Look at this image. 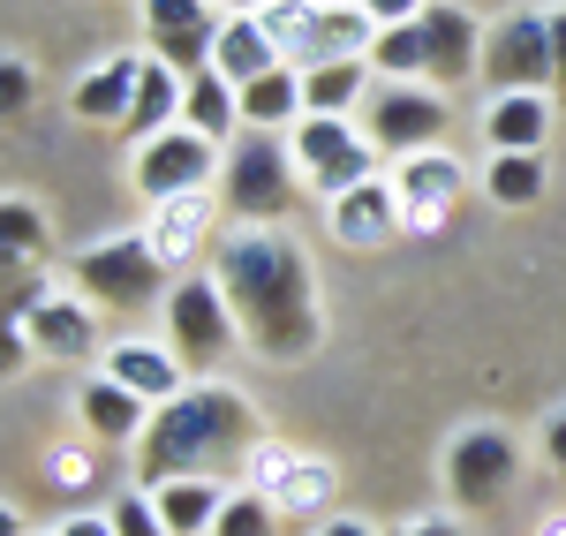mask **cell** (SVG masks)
<instances>
[{
    "label": "cell",
    "mask_w": 566,
    "mask_h": 536,
    "mask_svg": "<svg viewBox=\"0 0 566 536\" xmlns=\"http://www.w3.org/2000/svg\"><path fill=\"white\" fill-rule=\"evenodd\" d=\"M392 189H400V220H408V227H438L453 204H461L469 167H461L453 151H416V159L392 167Z\"/></svg>",
    "instance_id": "5bb4252c"
},
{
    "label": "cell",
    "mask_w": 566,
    "mask_h": 536,
    "mask_svg": "<svg viewBox=\"0 0 566 536\" xmlns=\"http://www.w3.org/2000/svg\"><path fill=\"white\" fill-rule=\"evenodd\" d=\"M544 453L566 469V408H552V416H544Z\"/></svg>",
    "instance_id": "f35d334b"
},
{
    "label": "cell",
    "mask_w": 566,
    "mask_h": 536,
    "mask_svg": "<svg viewBox=\"0 0 566 536\" xmlns=\"http://www.w3.org/2000/svg\"><path fill=\"white\" fill-rule=\"evenodd\" d=\"M181 84H189V76H175L167 61H151V53H144V76H136L129 122H122V129H129V144H151V136L175 129V122H181Z\"/></svg>",
    "instance_id": "cb8c5ba5"
},
{
    "label": "cell",
    "mask_w": 566,
    "mask_h": 536,
    "mask_svg": "<svg viewBox=\"0 0 566 536\" xmlns=\"http://www.w3.org/2000/svg\"><path fill=\"white\" fill-rule=\"evenodd\" d=\"M45 536H61V529H45Z\"/></svg>",
    "instance_id": "f6af8a7d"
},
{
    "label": "cell",
    "mask_w": 566,
    "mask_h": 536,
    "mask_svg": "<svg viewBox=\"0 0 566 536\" xmlns=\"http://www.w3.org/2000/svg\"><path fill=\"white\" fill-rule=\"evenodd\" d=\"M400 536H461V522H446V514H431V522H408Z\"/></svg>",
    "instance_id": "ab89813d"
},
{
    "label": "cell",
    "mask_w": 566,
    "mask_h": 536,
    "mask_svg": "<svg viewBox=\"0 0 566 536\" xmlns=\"http://www.w3.org/2000/svg\"><path fill=\"white\" fill-rule=\"evenodd\" d=\"M370 91V61H317L303 69V114H355Z\"/></svg>",
    "instance_id": "83f0119b"
},
{
    "label": "cell",
    "mask_w": 566,
    "mask_h": 536,
    "mask_svg": "<svg viewBox=\"0 0 566 536\" xmlns=\"http://www.w3.org/2000/svg\"><path fill=\"white\" fill-rule=\"evenodd\" d=\"M552 45H559V91H566V8H552Z\"/></svg>",
    "instance_id": "b9f144b4"
},
{
    "label": "cell",
    "mask_w": 566,
    "mask_h": 536,
    "mask_svg": "<svg viewBox=\"0 0 566 536\" xmlns=\"http://www.w3.org/2000/svg\"><path fill=\"white\" fill-rule=\"evenodd\" d=\"M514 469H522L514 439L491 431V423H476V431H461V439L446 446V492H453V506H491V498H506Z\"/></svg>",
    "instance_id": "8fae6325"
},
{
    "label": "cell",
    "mask_w": 566,
    "mask_h": 536,
    "mask_svg": "<svg viewBox=\"0 0 566 536\" xmlns=\"http://www.w3.org/2000/svg\"><path fill=\"white\" fill-rule=\"evenodd\" d=\"M317 8H325V0H272V8L258 15L264 39L280 45V61H287V69H303V61H310V39H317Z\"/></svg>",
    "instance_id": "4dcf8cb0"
},
{
    "label": "cell",
    "mask_w": 566,
    "mask_h": 536,
    "mask_svg": "<svg viewBox=\"0 0 566 536\" xmlns=\"http://www.w3.org/2000/svg\"><path fill=\"white\" fill-rule=\"evenodd\" d=\"M491 98H506V91H552L559 84V45H552V15H506L491 39H483V76H476Z\"/></svg>",
    "instance_id": "8992f818"
},
{
    "label": "cell",
    "mask_w": 566,
    "mask_h": 536,
    "mask_svg": "<svg viewBox=\"0 0 566 536\" xmlns=\"http://www.w3.org/2000/svg\"><path fill=\"white\" fill-rule=\"evenodd\" d=\"M69 280L84 287L91 303L106 311H144V303H167V258L151 250V234H106L69 258Z\"/></svg>",
    "instance_id": "277c9868"
},
{
    "label": "cell",
    "mask_w": 566,
    "mask_h": 536,
    "mask_svg": "<svg viewBox=\"0 0 566 536\" xmlns=\"http://www.w3.org/2000/svg\"><path fill=\"white\" fill-rule=\"evenodd\" d=\"M45 212L31 197H0V287H15V280H39L31 265H45Z\"/></svg>",
    "instance_id": "603a6c76"
},
{
    "label": "cell",
    "mask_w": 566,
    "mask_h": 536,
    "mask_svg": "<svg viewBox=\"0 0 566 536\" xmlns=\"http://www.w3.org/2000/svg\"><path fill=\"white\" fill-rule=\"evenodd\" d=\"M136 76H144V53H106L91 76H76L69 106L76 122H98V129H122L129 122V98H136Z\"/></svg>",
    "instance_id": "e0dca14e"
},
{
    "label": "cell",
    "mask_w": 566,
    "mask_h": 536,
    "mask_svg": "<svg viewBox=\"0 0 566 536\" xmlns=\"http://www.w3.org/2000/svg\"><path fill=\"white\" fill-rule=\"evenodd\" d=\"M212 212H219V189H189V197H167V204H151V250L167 258V265H189L205 242H212Z\"/></svg>",
    "instance_id": "ac0fdd59"
},
{
    "label": "cell",
    "mask_w": 566,
    "mask_h": 536,
    "mask_svg": "<svg viewBox=\"0 0 566 536\" xmlns=\"http://www.w3.org/2000/svg\"><path fill=\"white\" fill-rule=\"evenodd\" d=\"M242 469H250V492H264L280 514H317L333 498V469L295 453V446H280V439H258V446L242 453Z\"/></svg>",
    "instance_id": "7c38bea8"
},
{
    "label": "cell",
    "mask_w": 566,
    "mask_h": 536,
    "mask_svg": "<svg viewBox=\"0 0 566 536\" xmlns=\"http://www.w3.org/2000/svg\"><path fill=\"white\" fill-rule=\"evenodd\" d=\"M219 204L242 227H280L303 204V167L280 129H242L219 159Z\"/></svg>",
    "instance_id": "3957f363"
},
{
    "label": "cell",
    "mask_w": 566,
    "mask_h": 536,
    "mask_svg": "<svg viewBox=\"0 0 566 536\" xmlns=\"http://www.w3.org/2000/svg\"><path fill=\"white\" fill-rule=\"evenodd\" d=\"M287 151H295V167H303V189H317L325 204H333L340 189L378 175V144L355 129L348 114H303L295 136H287Z\"/></svg>",
    "instance_id": "5b68a950"
},
{
    "label": "cell",
    "mask_w": 566,
    "mask_h": 536,
    "mask_svg": "<svg viewBox=\"0 0 566 536\" xmlns=\"http://www.w3.org/2000/svg\"><path fill=\"white\" fill-rule=\"evenodd\" d=\"M151 506H159L167 536H212L219 506H227V484H219V476H175V484L151 492Z\"/></svg>",
    "instance_id": "d4e9b609"
},
{
    "label": "cell",
    "mask_w": 566,
    "mask_h": 536,
    "mask_svg": "<svg viewBox=\"0 0 566 536\" xmlns=\"http://www.w3.org/2000/svg\"><path fill=\"white\" fill-rule=\"evenodd\" d=\"M272 522H280V506H272L264 492H227L212 536H272Z\"/></svg>",
    "instance_id": "1f68e13d"
},
{
    "label": "cell",
    "mask_w": 566,
    "mask_h": 536,
    "mask_svg": "<svg viewBox=\"0 0 566 536\" xmlns=\"http://www.w3.org/2000/svg\"><path fill=\"white\" fill-rule=\"evenodd\" d=\"M129 181H136V197H151V204H167V197H189V189H219V144L175 122L167 136L136 144Z\"/></svg>",
    "instance_id": "9c48e42d"
},
{
    "label": "cell",
    "mask_w": 566,
    "mask_h": 536,
    "mask_svg": "<svg viewBox=\"0 0 566 536\" xmlns=\"http://www.w3.org/2000/svg\"><path fill=\"white\" fill-rule=\"evenodd\" d=\"M181 129L212 136V144H234V136H242V91L227 84L219 69H197V76L181 84Z\"/></svg>",
    "instance_id": "7402d4cb"
},
{
    "label": "cell",
    "mask_w": 566,
    "mask_h": 536,
    "mask_svg": "<svg viewBox=\"0 0 566 536\" xmlns=\"http://www.w3.org/2000/svg\"><path fill=\"white\" fill-rule=\"evenodd\" d=\"M106 378L129 386L144 408H167L175 393H189V362L167 340H122V348H106Z\"/></svg>",
    "instance_id": "9a60e30c"
},
{
    "label": "cell",
    "mask_w": 566,
    "mask_h": 536,
    "mask_svg": "<svg viewBox=\"0 0 566 536\" xmlns=\"http://www.w3.org/2000/svg\"><path fill=\"white\" fill-rule=\"evenodd\" d=\"M317 536H378V529H370V522H355V514H333Z\"/></svg>",
    "instance_id": "60d3db41"
},
{
    "label": "cell",
    "mask_w": 566,
    "mask_h": 536,
    "mask_svg": "<svg viewBox=\"0 0 566 536\" xmlns=\"http://www.w3.org/2000/svg\"><path fill=\"white\" fill-rule=\"evenodd\" d=\"M258 408L242 401L234 386H189L175 393L167 408H151V423H144V439H136V484L144 492H159V484H175V476H219L227 461H242V453L258 446Z\"/></svg>",
    "instance_id": "7a4b0ae2"
},
{
    "label": "cell",
    "mask_w": 566,
    "mask_h": 536,
    "mask_svg": "<svg viewBox=\"0 0 566 536\" xmlns=\"http://www.w3.org/2000/svg\"><path fill=\"white\" fill-rule=\"evenodd\" d=\"M219 23H227V15H219L212 0H144V39H151V61H167L175 76L212 69Z\"/></svg>",
    "instance_id": "30bf717a"
},
{
    "label": "cell",
    "mask_w": 566,
    "mask_h": 536,
    "mask_svg": "<svg viewBox=\"0 0 566 536\" xmlns=\"http://www.w3.org/2000/svg\"><path fill=\"white\" fill-rule=\"evenodd\" d=\"M212 69L242 91V84H258V76H272V69H280V45L264 39L258 15H227V23H219V45H212Z\"/></svg>",
    "instance_id": "484cf974"
},
{
    "label": "cell",
    "mask_w": 566,
    "mask_h": 536,
    "mask_svg": "<svg viewBox=\"0 0 566 536\" xmlns=\"http://www.w3.org/2000/svg\"><path fill=\"white\" fill-rule=\"evenodd\" d=\"M234 311H227V295H219V280L205 272H189L181 287H167V348H175L189 370H219L227 348H234Z\"/></svg>",
    "instance_id": "ba28073f"
},
{
    "label": "cell",
    "mask_w": 566,
    "mask_h": 536,
    "mask_svg": "<svg viewBox=\"0 0 566 536\" xmlns=\"http://www.w3.org/2000/svg\"><path fill=\"white\" fill-rule=\"evenodd\" d=\"M31 362H39V348H31V333H23V325H8V317H0V378H23V370H31Z\"/></svg>",
    "instance_id": "836d02e7"
},
{
    "label": "cell",
    "mask_w": 566,
    "mask_h": 536,
    "mask_svg": "<svg viewBox=\"0 0 566 536\" xmlns=\"http://www.w3.org/2000/svg\"><path fill=\"white\" fill-rule=\"evenodd\" d=\"M400 189H392V175H370L355 181V189H340L333 197V234L348 242V250H378V242H392L400 234Z\"/></svg>",
    "instance_id": "2e32d148"
},
{
    "label": "cell",
    "mask_w": 566,
    "mask_h": 536,
    "mask_svg": "<svg viewBox=\"0 0 566 536\" xmlns=\"http://www.w3.org/2000/svg\"><path fill=\"white\" fill-rule=\"evenodd\" d=\"M0 536H23V522H15V506H0Z\"/></svg>",
    "instance_id": "ee69618b"
},
{
    "label": "cell",
    "mask_w": 566,
    "mask_h": 536,
    "mask_svg": "<svg viewBox=\"0 0 566 536\" xmlns=\"http://www.w3.org/2000/svg\"><path fill=\"white\" fill-rule=\"evenodd\" d=\"M76 408H84V431L98 439V446H136V439H144V423H151V408L136 401L129 386H114L106 370L84 386V401H76Z\"/></svg>",
    "instance_id": "44dd1931"
},
{
    "label": "cell",
    "mask_w": 566,
    "mask_h": 536,
    "mask_svg": "<svg viewBox=\"0 0 566 536\" xmlns=\"http://www.w3.org/2000/svg\"><path fill=\"white\" fill-rule=\"evenodd\" d=\"M552 136V91H506L483 114V144L491 151H544Z\"/></svg>",
    "instance_id": "ffe728a7"
},
{
    "label": "cell",
    "mask_w": 566,
    "mask_h": 536,
    "mask_svg": "<svg viewBox=\"0 0 566 536\" xmlns=\"http://www.w3.org/2000/svg\"><path fill=\"white\" fill-rule=\"evenodd\" d=\"M23 333H31V348L53 362H76L98 348V317H91V303H76V295H45L39 311L23 317Z\"/></svg>",
    "instance_id": "d6986e66"
},
{
    "label": "cell",
    "mask_w": 566,
    "mask_h": 536,
    "mask_svg": "<svg viewBox=\"0 0 566 536\" xmlns=\"http://www.w3.org/2000/svg\"><path fill=\"white\" fill-rule=\"evenodd\" d=\"M355 8H363V15H370L378 31H392V23H416V15H423L431 0H355Z\"/></svg>",
    "instance_id": "d590c367"
},
{
    "label": "cell",
    "mask_w": 566,
    "mask_h": 536,
    "mask_svg": "<svg viewBox=\"0 0 566 536\" xmlns=\"http://www.w3.org/2000/svg\"><path fill=\"white\" fill-rule=\"evenodd\" d=\"M423 84H476L483 76V23L469 8H453V0H431L423 8Z\"/></svg>",
    "instance_id": "4fadbf2b"
},
{
    "label": "cell",
    "mask_w": 566,
    "mask_h": 536,
    "mask_svg": "<svg viewBox=\"0 0 566 536\" xmlns=\"http://www.w3.org/2000/svg\"><path fill=\"white\" fill-rule=\"evenodd\" d=\"M45 469H53V484H61V492H84V484H91V461H84V453H69V446L53 453Z\"/></svg>",
    "instance_id": "8d00e7d4"
},
{
    "label": "cell",
    "mask_w": 566,
    "mask_h": 536,
    "mask_svg": "<svg viewBox=\"0 0 566 536\" xmlns=\"http://www.w3.org/2000/svg\"><path fill=\"white\" fill-rule=\"evenodd\" d=\"M61 536H114V514H69Z\"/></svg>",
    "instance_id": "74e56055"
},
{
    "label": "cell",
    "mask_w": 566,
    "mask_h": 536,
    "mask_svg": "<svg viewBox=\"0 0 566 536\" xmlns=\"http://www.w3.org/2000/svg\"><path fill=\"white\" fill-rule=\"evenodd\" d=\"M114 536H167V522H159V506H151L144 484L114 498Z\"/></svg>",
    "instance_id": "d6a6232c"
},
{
    "label": "cell",
    "mask_w": 566,
    "mask_h": 536,
    "mask_svg": "<svg viewBox=\"0 0 566 536\" xmlns=\"http://www.w3.org/2000/svg\"><path fill=\"white\" fill-rule=\"evenodd\" d=\"M219 15H264V8H272V0H212Z\"/></svg>",
    "instance_id": "7bdbcfd3"
},
{
    "label": "cell",
    "mask_w": 566,
    "mask_h": 536,
    "mask_svg": "<svg viewBox=\"0 0 566 536\" xmlns=\"http://www.w3.org/2000/svg\"><path fill=\"white\" fill-rule=\"evenodd\" d=\"M552 189V167H544V151H491V204H536Z\"/></svg>",
    "instance_id": "f546056e"
},
{
    "label": "cell",
    "mask_w": 566,
    "mask_h": 536,
    "mask_svg": "<svg viewBox=\"0 0 566 536\" xmlns=\"http://www.w3.org/2000/svg\"><path fill=\"white\" fill-rule=\"evenodd\" d=\"M363 136L378 144V151H400V159H416V151H438V136H446V98L438 84H378L363 91Z\"/></svg>",
    "instance_id": "52a82bcc"
},
{
    "label": "cell",
    "mask_w": 566,
    "mask_h": 536,
    "mask_svg": "<svg viewBox=\"0 0 566 536\" xmlns=\"http://www.w3.org/2000/svg\"><path fill=\"white\" fill-rule=\"evenodd\" d=\"M31 106V69L15 53H0V114H23Z\"/></svg>",
    "instance_id": "e575fe53"
},
{
    "label": "cell",
    "mask_w": 566,
    "mask_h": 536,
    "mask_svg": "<svg viewBox=\"0 0 566 536\" xmlns=\"http://www.w3.org/2000/svg\"><path fill=\"white\" fill-rule=\"evenodd\" d=\"M303 122V69H272L258 84H242V129H295Z\"/></svg>",
    "instance_id": "4316f807"
},
{
    "label": "cell",
    "mask_w": 566,
    "mask_h": 536,
    "mask_svg": "<svg viewBox=\"0 0 566 536\" xmlns=\"http://www.w3.org/2000/svg\"><path fill=\"white\" fill-rule=\"evenodd\" d=\"M423 15L416 23H392L370 39V76H386V84H423Z\"/></svg>",
    "instance_id": "f1b7e54d"
},
{
    "label": "cell",
    "mask_w": 566,
    "mask_h": 536,
    "mask_svg": "<svg viewBox=\"0 0 566 536\" xmlns=\"http://www.w3.org/2000/svg\"><path fill=\"white\" fill-rule=\"evenodd\" d=\"M212 280L227 295V311L242 325V340L264 362H303L325 340V317H317V272L310 258L272 234V227H234L212 242Z\"/></svg>",
    "instance_id": "6da1fadb"
}]
</instances>
